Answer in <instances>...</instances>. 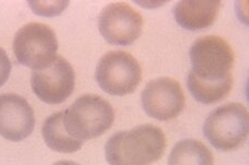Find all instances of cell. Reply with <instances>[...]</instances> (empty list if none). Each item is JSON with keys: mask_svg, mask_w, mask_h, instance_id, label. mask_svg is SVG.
<instances>
[{"mask_svg": "<svg viewBox=\"0 0 249 165\" xmlns=\"http://www.w3.org/2000/svg\"><path fill=\"white\" fill-rule=\"evenodd\" d=\"M163 131L153 125H141L111 135L105 146L109 165H151L165 151Z\"/></svg>", "mask_w": 249, "mask_h": 165, "instance_id": "obj_1", "label": "cell"}, {"mask_svg": "<svg viewBox=\"0 0 249 165\" xmlns=\"http://www.w3.org/2000/svg\"><path fill=\"white\" fill-rule=\"evenodd\" d=\"M113 107L97 95H84L63 111V125L71 137L84 142L105 133L113 126Z\"/></svg>", "mask_w": 249, "mask_h": 165, "instance_id": "obj_2", "label": "cell"}, {"mask_svg": "<svg viewBox=\"0 0 249 165\" xmlns=\"http://www.w3.org/2000/svg\"><path fill=\"white\" fill-rule=\"evenodd\" d=\"M248 110L238 102H230L215 108L203 126V133L207 141L223 152L239 148L248 139Z\"/></svg>", "mask_w": 249, "mask_h": 165, "instance_id": "obj_3", "label": "cell"}, {"mask_svg": "<svg viewBox=\"0 0 249 165\" xmlns=\"http://www.w3.org/2000/svg\"><path fill=\"white\" fill-rule=\"evenodd\" d=\"M192 71L196 80L204 82H219L233 77L235 54L225 39L206 35L197 39L190 50Z\"/></svg>", "mask_w": 249, "mask_h": 165, "instance_id": "obj_4", "label": "cell"}, {"mask_svg": "<svg viewBox=\"0 0 249 165\" xmlns=\"http://www.w3.org/2000/svg\"><path fill=\"white\" fill-rule=\"evenodd\" d=\"M55 32L47 24L31 22L19 29L14 39V53L23 66L39 71L48 67L56 57Z\"/></svg>", "mask_w": 249, "mask_h": 165, "instance_id": "obj_5", "label": "cell"}, {"mask_svg": "<svg viewBox=\"0 0 249 165\" xmlns=\"http://www.w3.org/2000/svg\"><path fill=\"white\" fill-rule=\"evenodd\" d=\"M95 78L105 93L124 96L134 93L138 87L142 72L134 56L117 50L103 55L97 64Z\"/></svg>", "mask_w": 249, "mask_h": 165, "instance_id": "obj_6", "label": "cell"}, {"mask_svg": "<svg viewBox=\"0 0 249 165\" xmlns=\"http://www.w3.org/2000/svg\"><path fill=\"white\" fill-rule=\"evenodd\" d=\"M142 27V16L126 2L110 3L98 16L99 32L106 42L113 45L132 44L139 39Z\"/></svg>", "mask_w": 249, "mask_h": 165, "instance_id": "obj_7", "label": "cell"}, {"mask_svg": "<svg viewBox=\"0 0 249 165\" xmlns=\"http://www.w3.org/2000/svg\"><path fill=\"white\" fill-rule=\"evenodd\" d=\"M31 87L41 101L59 105L72 95L75 87V73L64 57L56 55L48 67L32 72Z\"/></svg>", "mask_w": 249, "mask_h": 165, "instance_id": "obj_8", "label": "cell"}, {"mask_svg": "<svg viewBox=\"0 0 249 165\" xmlns=\"http://www.w3.org/2000/svg\"><path fill=\"white\" fill-rule=\"evenodd\" d=\"M141 104L149 117L167 121L177 118L183 111L185 97L179 82L160 77L146 85L141 94Z\"/></svg>", "mask_w": 249, "mask_h": 165, "instance_id": "obj_9", "label": "cell"}, {"mask_svg": "<svg viewBox=\"0 0 249 165\" xmlns=\"http://www.w3.org/2000/svg\"><path fill=\"white\" fill-rule=\"evenodd\" d=\"M36 125L32 107L16 94L0 95V135L19 142L30 135Z\"/></svg>", "mask_w": 249, "mask_h": 165, "instance_id": "obj_10", "label": "cell"}, {"mask_svg": "<svg viewBox=\"0 0 249 165\" xmlns=\"http://www.w3.org/2000/svg\"><path fill=\"white\" fill-rule=\"evenodd\" d=\"M222 2L213 1H179L174 7L173 15L181 28L190 31L203 30L216 21Z\"/></svg>", "mask_w": 249, "mask_h": 165, "instance_id": "obj_11", "label": "cell"}, {"mask_svg": "<svg viewBox=\"0 0 249 165\" xmlns=\"http://www.w3.org/2000/svg\"><path fill=\"white\" fill-rule=\"evenodd\" d=\"M44 142L53 151L60 153H74L81 150L82 141L74 139L65 130L63 125V111L55 113L45 119L42 126Z\"/></svg>", "mask_w": 249, "mask_h": 165, "instance_id": "obj_12", "label": "cell"}, {"mask_svg": "<svg viewBox=\"0 0 249 165\" xmlns=\"http://www.w3.org/2000/svg\"><path fill=\"white\" fill-rule=\"evenodd\" d=\"M168 165H214V158L205 144L186 139L173 147Z\"/></svg>", "mask_w": 249, "mask_h": 165, "instance_id": "obj_13", "label": "cell"}, {"mask_svg": "<svg viewBox=\"0 0 249 165\" xmlns=\"http://www.w3.org/2000/svg\"><path fill=\"white\" fill-rule=\"evenodd\" d=\"M233 77L219 82H204L195 78L192 74L188 76V88L194 99L201 104L212 105L223 100L233 88Z\"/></svg>", "mask_w": 249, "mask_h": 165, "instance_id": "obj_14", "label": "cell"}, {"mask_svg": "<svg viewBox=\"0 0 249 165\" xmlns=\"http://www.w3.org/2000/svg\"><path fill=\"white\" fill-rule=\"evenodd\" d=\"M29 5L31 9L40 16H53L59 15L63 11L66 6L69 5L68 1H30Z\"/></svg>", "mask_w": 249, "mask_h": 165, "instance_id": "obj_15", "label": "cell"}, {"mask_svg": "<svg viewBox=\"0 0 249 165\" xmlns=\"http://www.w3.org/2000/svg\"><path fill=\"white\" fill-rule=\"evenodd\" d=\"M11 73V62L7 53L2 48H0V87L6 84Z\"/></svg>", "mask_w": 249, "mask_h": 165, "instance_id": "obj_16", "label": "cell"}, {"mask_svg": "<svg viewBox=\"0 0 249 165\" xmlns=\"http://www.w3.org/2000/svg\"><path fill=\"white\" fill-rule=\"evenodd\" d=\"M53 165H80V164L76 162H73V161H59V162H56Z\"/></svg>", "mask_w": 249, "mask_h": 165, "instance_id": "obj_17", "label": "cell"}]
</instances>
